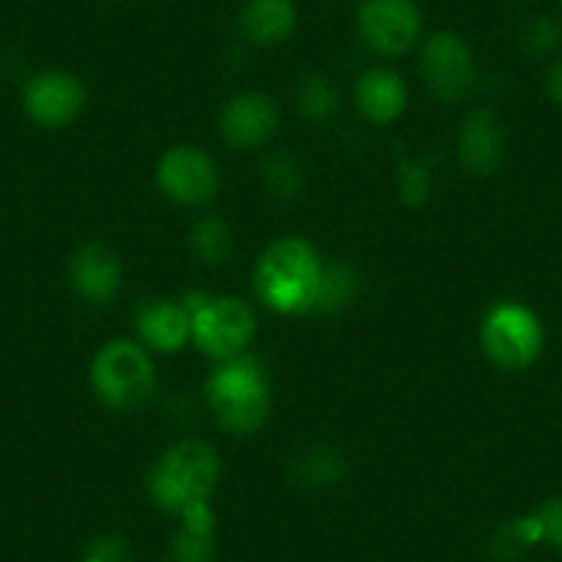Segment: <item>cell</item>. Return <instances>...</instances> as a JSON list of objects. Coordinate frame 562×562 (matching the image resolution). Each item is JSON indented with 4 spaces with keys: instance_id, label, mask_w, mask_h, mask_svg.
<instances>
[{
    "instance_id": "6da1fadb",
    "label": "cell",
    "mask_w": 562,
    "mask_h": 562,
    "mask_svg": "<svg viewBox=\"0 0 562 562\" xmlns=\"http://www.w3.org/2000/svg\"><path fill=\"white\" fill-rule=\"evenodd\" d=\"M323 262L310 243L284 237L262 254L257 265V295L265 306L284 315L312 312L321 288Z\"/></svg>"
},
{
    "instance_id": "7a4b0ae2",
    "label": "cell",
    "mask_w": 562,
    "mask_h": 562,
    "mask_svg": "<svg viewBox=\"0 0 562 562\" xmlns=\"http://www.w3.org/2000/svg\"><path fill=\"white\" fill-rule=\"evenodd\" d=\"M218 456L202 441H182L166 452L147 480L149 496L166 513L182 516L188 507L202 505L218 485Z\"/></svg>"
},
{
    "instance_id": "3957f363",
    "label": "cell",
    "mask_w": 562,
    "mask_h": 562,
    "mask_svg": "<svg viewBox=\"0 0 562 562\" xmlns=\"http://www.w3.org/2000/svg\"><path fill=\"white\" fill-rule=\"evenodd\" d=\"M207 397L215 416L232 434H254L262 428L270 411V392L262 364L235 356L224 361L207 381Z\"/></svg>"
},
{
    "instance_id": "277c9868",
    "label": "cell",
    "mask_w": 562,
    "mask_h": 562,
    "mask_svg": "<svg viewBox=\"0 0 562 562\" xmlns=\"http://www.w3.org/2000/svg\"><path fill=\"white\" fill-rule=\"evenodd\" d=\"M483 348L496 367L507 372H521L540 359L546 331L540 317L524 304L494 306L483 321Z\"/></svg>"
},
{
    "instance_id": "5b68a950",
    "label": "cell",
    "mask_w": 562,
    "mask_h": 562,
    "mask_svg": "<svg viewBox=\"0 0 562 562\" xmlns=\"http://www.w3.org/2000/svg\"><path fill=\"white\" fill-rule=\"evenodd\" d=\"M191 315V337L207 356L229 361L240 356L254 339V315L237 299H188L182 304Z\"/></svg>"
},
{
    "instance_id": "8992f818",
    "label": "cell",
    "mask_w": 562,
    "mask_h": 562,
    "mask_svg": "<svg viewBox=\"0 0 562 562\" xmlns=\"http://www.w3.org/2000/svg\"><path fill=\"white\" fill-rule=\"evenodd\" d=\"M91 381L102 403L113 408H135L153 392L155 367L138 345L116 339L97 353Z\"/></svg>"
},
{
    "instance_id": "52a82bcc",
    "label": "cell",
    "mask_w": 562,
    "mask_h": 562,
    "mask_svg": "<svg viewBox=\"0 0 562 562\" xmlns=\"http://www.w3.org/2000/svg\"><path fill=\"white\" fill-rule=\"evenodd\" d=\"M419 29L414 0H361L359 34L381 56H403L419 40Z\"/></svg>"
},
{
    "instance_id": "ba28073f",
    "label": "cell",
    "mask_w": 562,
    "mask_h": 562,
    "mask_svg": "<svg viewBox=\"0 0 562 562\" xmlns=\"http://www.w3.org/2000/svg\"><path fill=\"white\" fill-rule=\"evenodd\" d=\"M422 75L439 100H461L472 91L474 78H477L472 53L467 42L456 34L430 36L422 50Z\"/></svg>"
},
{
    "instance_id": "9c48e42d",
    "label": "cell",
    "mask_w": 562,
    "mask_h": 562,
    "mask_svg": "<svg viewBox=\"0 0 562 562\" xmlns=\"http://www.w3.org/2000/svg\"><path fill=\"white\" fill-rule=\"evenodd\" d=\"M158 182L175 202L202 204L218 191V169L196 147H177L158 166Z\"/></svg>"
},
{
    "instance_id": "30bf717a",
    "label": "cell",
    "mask_w": 562,
    "mask_h": 562,
    "mask_svg": "<svg viewBox=\"0 0 562 562\" xmlns=\"http://www.w3.org/2000/svg\"><path fill=\"white\" fill-rule=\"evenodd\" d=\"M86 91L78 78L67 72H42L29 80L23 105L42 127H64L83 111Z\"/></svg>"
},
{
    "instance_id": "8fae6325",
    "label": "cell",
    "mask_w": 562,
    "mask_h": 562,
    "mask_svg": "<svg viewBox=\"0 0 562 562\" xmlns=\"http://www.w3.org/2000/svg\"><path fill=\"white\" fill-rule=\"evenodd\" d=\"M279 127V108L265 94H240L221 113V133L232 147L251 149L265 144Z\"/></svg>"
},
{
    "instance_id": "7c38bea8",
    "label": "cell",
    "mask_w": 562,
    "mask_h": 562,
    "mask_svg": "<svg viewBox=\"0 0 562 562\" xmlns=\"http://www.w3.org/2000/svg\"><path fill=\"white\" fill-rule=\"evenodd\" d=\"M122 284V265L102 246H86L72 259V288L91 304H108Z\"/></svg>"
},
{
    "instance_id": "4fadbf2b",
    "label": "cell",
    "mask_w": 562,
    "mask_h": 562,
    "mask_svg": "<svg viewBox=\"0 0 562 562\" xmlns=\"http://www.w3.org/2000/svg\"><path fill=\"white\" fill-rule=\"evenodd\" d=\"M502 149H505V135L494 113L474 111L467 119L461 133V160L474 177H485L499 166Z\"/></svg>"
},
{
    "instance_id": "5bb4252c",
    "label": "cell",
    "mask_w": 562,
    "mask_h": 562,
    "mask_svg": "<svg viewBox=\"0 0 562 562\" xmlns=\"http://www.w3.org/2000/svg\"><path fill=\"white\" fill-rule=\"evenodd\" d=\"M138 331L144 342L153 345L155 350L175 353V350L186 348V342L191 339V315L182 304L153 301V304L140 306Z\"/></svg>"
},
{
    "instance_id": "9a60e30c",
    "label": "cell",
    "mask_w": 562,
    "mask_h": 562,
    "mask_svg": "<svg viewBox=\"0 0 562 562\" xmlns=\"http://www.w3.org/2000/svg\"><path fill=\"white\" fill-rule=\"evenodd\" d=\"M408 91L400 75L389 72V69H370L361 75L359 86H356V105L364 113L370 122L389 124L403 113Z\"/></svg>"
},
{
    "instance_id": "2e32d148",
    "label": "cell",
    "mask_w": 562,
    "mask_h": 562,
    "mask_svg": "<svg viewBox=\"0 0 562 562\" xmlns=\"http://www.w3.org/2000/svg\"><path fill=\"white\" fill-rule=\"evenodd\" d=\"M299 14L293 0H248L243 9L240 29L254 45H281L295 31Z\"/></svg>"
},
{
    "instance_id": "e0dca14e",
    "label": "cell",
    "mask_w": 562,
    "mask_h": 562,
    "mask_svg": "<svg viewBox=\"0 0 562 562\" xmlns=\"http://www.w3.org/2000/svg\"><path fill=\"white\" fill-rule=\"evenodd\" d=\"M543 543V529H540L538 516H524L516 521L505 524L491 540V557L494 562H518L527 554L529 546Z\"/></svg>"
},
{
    "instance_id": "ac0fdd59",
    "label": "cell",
    "mask_w": 562,
    "mask_h": 562,
    "mask_svg": "<svg viewBox=\"0 0 562 562\" xmlns=\"http://www.w3.org/2000/svg\"><path fill=\"white\" fill-rule=\"evenodd\" d=\"M191 248L204 265H224L235 251V235L218 218L199 221L196 229L191 232Z\"/></svg>"
},
{
    "instance_id": "d6986e66",
    "label": "cell",
    "mask_w": 562,
    "mask_h": 562,
    "mask_svg": "<svg viewBox=\"0 0 562 562\" xmlns=\"http://www.w3.org/2000/svg\"><path fill=\"white\" fill-rule=\"evenodd\" d=\"M356 276L345 265H323L321 288H317L312 312H337L356 295Z\"/></svg>"
},
{
    "instance_id": "ffe728a7",
    "label": "cell",
    "mask_w": 562,
    "mask_h": 562,
    "mask_svg": "<svg viewBox=\"0 0 562 562\" xmlns=\"http://www.w3.org/2000/svg\"><path fill=\"white\" fill-rule=\"evenodd\" d=\"M299 105L301 113H306L310 119L331 116L339 105L337 86L328 78H323V75H312V78H306L304 83H301Z\"/></svg>"
},
{
    "instance_id": "44dd1931",
    "label": "cell",
    "mask_w": 562,
    "mask_h": 562,
    "mask_svg": "<svg viewBox=\"0 0 562 562\" xmlns=\"http://www.w3.org/2000/svg\"><path fill=\"white\" fill-rule=\"evenodd\" d=\"M345 474L342 456L331 450H315L299 461V480L306 485H331Z\"/></svg>"
},
{
    "instance_id": "7402d4cb",
    "label": "cell",
    "mask_w": 562,
    "mask_h": 562,
    "mask_svg": "<svg viewBox=\"0 0 562 562\" xmlns=\"http://www.w3.org/2000/svg\"><path fill=\"white\" fill-rule=\"evenodd\" d=\"M169 562H215V538L182 527L169 543Z\"/></svg>"
},
{
    "instance_id": "603a6c76",
    "label": "cell",
    "mask_w": 562,
    "mask_h": 562,
    "mask_svg": "<svg viewBox=\"0 0 562 562\" xmlns=\"http://www.w3.org/2000/svg\"><path fill=\"white\" fill-rule=\"evenodd\" d=\"M265 186L273 196L290 199L301 191L304 186V177H301V169L288 158V155H276L265 164Z\"/></svg>"
},
{
    "instance_id": "cb8c5ba5",
    "label": "cell",
    "mask_w": 562,
    "mask_h": 562,
    "mask_svg": "<svg viewBox=\"0 0 562 562\" xmlns=\"http://www.w3.org/2000/svg\"><path fill=\"white\" fill-rule=\"evenodd\" d=\"M562 45V25L551 14H538L524 29V47L532 56H549Z\"/></svg>"
},
{
    "instance_id": "d4e9b609",
    "label": "cell",
    "mask_w": 562,
    "mask_h": 562,
    "mask_svg": "<svg viewBox=\"0 0 562 562\" xmlns=\"http://www.w3.org/2000/svg\"><path fill=\"white\" fill-rule=\"evenodd\" d=\"M83 562H130L127 540L119 535H100L86 549Z\"/></svg>"
},
{
    "instance_id": "484cf974",
    "label": "cell",
    "mask_w": 562,
    "mask_h": 562,
    "mask_svg": "<svg viewBox=\"0 0 562 562\" xmlns=\"http://www.w3.org/2000/svg\"><path fill=\"white\" fill-rule=\"evenodd\" d=\"M430 191V175L422 164H408L403 166V175H400V193L408 204H422L428 199Z\"/></svg>"
},
{
    "instance_id": "4316f807",
    "label": "cell",
    "mask_w": 562,
    "mask_h": 562,
    "mask_svg": "<svg viewBox=\"0 0 562 562\" xmlns=\"http://www.w3.org/2000/svg\"><path fill=\"white\" fill-rule=\"evenodd\" d=\"M540 529H543V543H549L551 549L562 554V496L546 502L538 513Z\"/></svg>"
},
{
    "instance_id": "83f0119b",
    "label": "cell",
    "mask_w": 562,
    "mask_h": 562,
    "mask_svg": "<svg viewBox=\"0 0 562 562\" xmlns=\"http://www.w3.org/2000/svg\"><path fill=\"white\" fill-rule=\"evenodd\" d=\"M546 91H549L551 102L562 108V58L557 64H551L549 78H546Z\"/></svg>"
},
{
    "instance_id": "f1b7e54d",
    "label": "cell",
    "mask_w": 562,
    "mask_h": 562,
    "mask_svg": "<svg viewBox=\"0 0 562 562\" xmlns=\"http://www.w3.org/2000/svg\"><path fill=\"white\" fill-rule=\"evenodd\" d=\"M560 7H562V0H560Z\"/></svg>"
}]
</instances>
